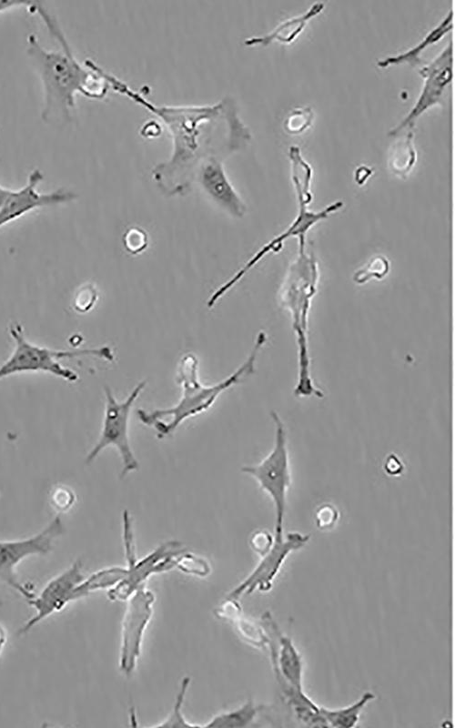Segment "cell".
<instances>
[{"instance_id":"cell-29","label":"cell","mask_w":455,"mask_h":728,"mask_svg":"<svg viewBox=\"0 0 455 728\" xmlns=\"http://www.w3.org/2000/svg\"><path fill=\"white\" fill-rule=\"evenodd\" d=\"M126 249L133 254L143 251L147 245V236L140 228H133L126 231L123 238Z\"/></svg>"},{"instance_id":"cell-16","label":"cell","mask_w":455,"mask_h":728,"mask_svg":"<svg viewBox=\"0 0 455 728\" xmlns=\"http://www.w3.org/2000/svg\"><path fill=\"white\" fill-rule=\"evenodd\" d=\"M261 625L269 638L268 651L273 671L280 686L302 687V658L292 640L279 628L269 612L261 615Z\"/></svg>"},{"instance_id":"cell-10","label":"cell","mask_w":455,"mask_h":728,"mask_svg":"<svg viewBox=\"0 0 455 728\" xmlns=\"http://www.w3.org/2000/svg\"><path fill=\"white\" fill-rule=\"evenodd\" d=\"M155 599L154 592L143 586L126 601L118 665L126 677L132 675L140 657L145 632L153 615Z\"/></svg>"},{"instance_id":"cell-34","label":"cell","mask_w":455,"mask_h":728,"mask_svg":"<svg viewBox=\"0 0 455 728\" xmlns=\"http://www.w3.org/2000/svg\"><path fill=\"white\" fill-rule=\"evenodd\" d=\"M140 133L144 136L151 137L157 136L161 133V126L154 120L147 121L141 127Z\"/></svg>"},{"instance_id":"cell-11","label":"cell","mask_w":455,"mask_h":728,"mask_svg":"<svg viewBox=\"0 0 455 728\" xmlns=\"http://www.w3.org/2000/svg\"><path fill=\"white\" fill-rule=\"evenodd\" d=\"M274 541L268 551L254 570L227 597L238 599L255 592H266L271 590L273 582L288 555L303 548L309 541L308 534L298 531H274Z\"/></svg>"},{"instance_id":"cell-25","label":"cell","mask_w":455,"mask_h":728,"mask_svg":"<svg viewBox=\"0 0 455 728\" xmlns=\"http://www.w3.org/2000/svg\"><path fill=\"white\" fill-rule=\"evenodd\" d=\"M231 622L235 625L237 632L248 644L261 650H268L269 638L261 625L247 618L243 612Z\"/></svg>"},{"instance_id":"cell-13","label":"cell","mask_w":455,"mask_h":728,"mask_svg":"<svg viewBox=\"0 0 455 728\" xmlns=\"http://www.w3.org/2000/svg\"><path fill=\"white\" fill-rule=\"evenodd\" d=\"M43 179V173L35 168L29 173L22 187L11 190L0 209V228L36 208L66 204L76 199V195L74 192L64 188L39 192L37 187Z\"/></svg>"},{"instance_id":"cell-5","label":"cell","mask_w":455,"mask_h":728,"mask_svg":"<svg viewBox=\"0 0 455 728\" xmlns=\"http://www.w3.org/2000/svg\"><path fill=\"white\" fill-rule=\"evenodd\" d=\"M270 416L275 425V441L271 451L258 464L243 466L241 471L252 476L270 497L276 513L275 530L284 531L287 494L291 484V473L283 421L276 411Z\"/></svg>"},{"instance_id":"cell-19","label":"cell","mask_w":455,"mask_h":728,"mask_svg":"<svg viewBox=\"0 0 455 728\" xmlns=\"http://www.w3.org/2000/svg\"><path fill=\"white\" fill-rule=\"evenodd\" d=\"M453 10H450L438 25L433 27L416 46L394 56L384 57L378 61L379 67H388L392 65L407 63L412 66L421 61L420 56L430 46L439 42L453 26Z\"/></svg>"},{"instance_id":"cell-7","label":"cell","mask_w":455,"mask_h":728,"mask_svg":"<svg viewBox=\"0 0 455 728\" xmlns=\"http://www.w3.org/2000/svg\"><path fill=\"white\" fill-rule=\"evenodd\" d=\"M126 559V572L122 580L107 590V597L112 602H126L136 591L155 574L175 568L177 556L185 551L177 541H168L157 546L141 559H137L134 534L122 535Z\"/></svg>"},{"instance_id":"cell-20","label":"cell","mask_w":455,"mask_h":728,"mask_svg":"<svg viewBox=\"0 0 455 728\" xmlns=\"http://www.w3.org/2000/svg\"><path fill=\"white\" fill-rule=\"evenodd\" d=\"M375 697L372 692L367 691L358 701L346 707L329 709L320 706V711L328 726L350 728L358 723L362 710L369 702L373 701Z\"/></svg>"},{"instance_id":"cell-33","label":"cell","mask_w":455,"mask_h":728,"mask_svg":"<svg viewBox=\"0 0 455 728\" xmlns=\"http://www.w3.org/2000/svg\"><path fill=\"white\" fill-rule=\"evenodd\" d=\"M34 5L33 1L0 0V14L18 8H27L31 11Z\"/></svg>"},{"instance_id":"cell-8","label":"cell","mask_w":455,"mask_h":728,"mask_svg":"<svg viewBox=\"0 0 455 728\" xmlns=\"http://www.w3.org/2000/svg\"><path fill=\"white\" fill-rule=\"evenodd\" d=\"M289 273L290 276L288 278V283L284 291L295 295L297 300L284 298L283 301L288 302L293 313V326L298 338V374L297 384L294 389V395L296 397H311L318 395L319 392V389L314 384L310 373V359L306 337L307 312L309 307L310 298L314 295L317 278L315 262L312 259L308 266L303 277L302 286H299L298 272L293 265L291 266Z\"/></svg>"},{"instance_id":"cell-24","label":"cell","mask_w":455,"mask_h":728,"mask_svg":"<svg viewBox=\"0 0 455 728\" xmlns=\"http://www.w3.org/2000/svg\"><path fill=\"white\" fill-rule=\"evenodd\" d=\"M412 140L413 132L410 130L405 137L393 145L389 152V167L397 175H407L416 162V150Z\"/></svg>"},{"instance_id":"cell-1","label":"cell","mask_w":455,"mask_h":728,"mask_svg":"<svg viewBox=\"0 0 455 728\" xmlns=\"http://www.w3.org/2000/svg\"><path fill=\"white\" fill-rule=\"evenodd\" d=\"M109 87L157 116L172 138L170 156L152 169V177L167 196L185 195L194 185L199 165L208 157L224 158L247 147L249 128L239 116L235 99L227 96L213 104L156 105L142 93L103 69Z\"/></svg>"},{"instance_id":"cell-6","label":"cell","mask_w":455,"mask_h":728,"mask_svg":"<svg viewBox=\"0 0 455 728\" xmlns=\"http://www.w3.org/2000/svg\"><path fill=\"white\" fill-rule=\"evenodd\" d=\"M146 384V380L136 384L124 401H118L108 386L104 387L106 407L100 437L86 455V464H90L105 448L114 446L122 460L121 479L138 469V460L129 442L128 421L132 407Z\"/></svg>"},{"instance_id":"cell-27","label":"cell","mask_w":455,"mask_h":728,"mask_svg":"<svg viewBox=\"0 0 455 728\" xmlns=\"http://www.w3.org/2000/svg\"><path fill=\"white\" fill-rule=\"evenodd\" d=\"M175 568L186 574L201 578L209 575L211 571L210 565L206 559L186 551L177 556Z\"/></svg>"},{"instance_id":"cell-31","label":"cell","mask_w":455,"mask_h":728,"mask_svg":"<svg viewBox=\"0 0 455 728\" xmlns=\"http://www.w3.org/2000/svg\"><path fill=\"white\" fill-rule=\"evenodd\" d=\"M274 541V536L267 531H258L252 534L249 544L260 557L266 554Z\"/></svg>"},{"instance_id":"cell-28","label":"cell","mask_w":455,"mask_h":728,"mask_svg":"<svg viewBox=\"0 0 455 728\" xmlns=\"http://www.w3.org/2000/svg\"><path fill=\"white\" fill-rule=\"evenodd\" d=\"M313 111L310 107L292 110L285 120V129L290 134H298L307 129L312 122Z\"/></svg>"},{"instance_id":"cell-26","label":"cell","mask_w":455,"mask_h":728,"mask_svg":"<svg viewBox=\"0 0 455 728\" xmlns=\"http://www.w3.org/2000/svg\"><path fill=\"white\" fill-rule=\"evenodd\" d=\"M190 677L186 676L182 679L178 692L176 696V701L173 704V707L167 716L161 722L157 724L151 725L149 727H198L202 728V724L192 723H190L183 714L182 708L185 702V698L190 685Z\"/></svg>"},{"instance_id":"cell-9","label":"cell","mask_w":455,"mask_h":728,"mask_svg":"<svg viewBox=\"0 0 455 728\" xmlns=\"http://www.w3.org/2000/svg\"><path fill=\"white\" fill-rule=\"evenodd\" d=\"M64 533V525L59 516L37 534L15 541H0V581L15 590L27 601L35 597L33 589L18 580L15 568L24 559L32 555H45L54 541Z\"/></svg>"},{"instance_id":"cell-36","label":"cell","mask_w":455,"mask_h":728,"mask_svg":"<svg viewBox=\"0 0 455 728\" xmlns=\"http://www.w3.org/2000/svg\"><path fill=\"white\" fill-rule=\"evenodd\" d=\"M5 642H6V632L5 629L0 625V654Z\"/></svg>"},{"instance_id":"cell-22","label":"cell","mask_w":455,"mask_h":728,"mask_svg":"<svg viewBox=\"0 0 455 728\" xmlns=\"http://www.w3.org/2000/svg\"><path fill=\"white\" fill-rule=\"evenodd\" d=\"M259 706L252 699H248L240 706L216 714L202 727L211 728H242L249 725L256 718Z\"/></svg>"},{"instance_id":"cell-18","label":"cell","mask_w":455,"mask_h":728,"mask_svg":"<svg viewBox=\"0 0 455 728\" xmlns=\"http://www.w3.org/2000/svg\"><path fill=\"white\" fill-rule=\"evenodd\" d=\"M324 9V3L317 2L303 14L290 17L279 23L272 31L246 38L245 46H268L274 41L289 44L303 31L309 20L317 16Z\"/></svg>"},{"instance_id":"cell-12","label":"cell","mask_w":455,"mask_h":728,"mask_svg":"<svg viewBox=\"0 0 455 728\" xmlns=\"http://www.w3.org/2000/svg\"><path fill=\"white\" fill-rule=\"evenodd\" d=\"M453 48L448 46L430 64L420 68L423 85L419 97L406 116L388 135L394 136L402 130H412L418 118L429 108L437 105L453 76Z\"/></svg>"},{"instance_id":"cell-30","label":"cell","mask_w":455,"mask_h":728,"mask_svg":"<svg viewBox=\"0 0 455 728\" xmlns=\"http://www.w3.org/2000/svg\"><path fill=\"white\" fill-rule=\"evenodd\" d=\"M242 612V608L238 599L226 597L225 600L214 610L217 618L231 622Z\"/></svg>"},{"instance_id":"cell-32","label":"cell","mask_w":455,"mask_h":728,"mask_svg":"<svg viewBox=\"0 0 455 728\" xmlns=\"http://www.w3.org/2000/svg\"><path fill=\"white\" fill-rule=\"evenodd\" d=\"M339 513L335 508L329 505L321 507L316 515L317 525L319 529H329L338 521Z\"/></svg>"},{"instance_id":"cell-4","label":"cell","mask_w":455,"mask_h":728,"mask_svg":"<svg viewBox=\"0 0 455 728\" xmlns=\"http://www.w3.org/2000/svg\"><path fill=\"white\" fill-rule=\"evenodd\" d=\"M8 329L15 345L11 355L0 365V379L15 374L40 371L75 382L78 379V375L64 367L60 360L87 356L107 361L114 360V353L108 346L81 349H55L29 341L25 338L23 326L17 322L11 323Z\"/></svg>"},{"instance_id":"cell-14","label":"cell","mask_w":455,"mask_h":728,"mask_svg":"<svg viewBox=\"0 0 455 728\" xmlns=\"http://www.w3.org/2000/svg\"><path fill=\"white\" fill-rule=\"evenodd\" d=\"M299 210L296 219L290 227L271 239L268 243L264 245L251 258L246 262L243 268L238 269L237 273L232 276L227 282L223 283L207 300V307L212 308L216 303L230 290L261 258H263L268 252L278 250L285 239L298 236V238L305 237V233L316 223L329 217V214L339 209L343 203L341 201L334 202L324 209L313 212L307 209L306 203L298 201Z\"/></svg>"},{"instance_id":"cell-2","label":"cell","mask_w":455,"mask_h":728,"mask_svg":"<svg viewBox=\"0 0 455 728\" xmlns=\"http://www.w3.org/2000/svg\"><path fill=\"white\" fill-rule=\"evenodd\" d=\"M33 14H37L50 34L58 41L61 50H50L40 43L35 34L26 40V53L43 86L44 102L41 112L48 123L66 122L72 116L76 96L81 94L92 99H102L110 89L103 75V67L90 58L81 64L56 19L38 2Z\"/></svg>"},{"instance_id":"cell-15","label":"cell","mask_w":455,"mask_h":728,"mask_svg":"<svg viewBox=\"0 0 455 728\" xmlns=\"http://www.w3.org/2000/svg\"><path fill=\"white\" fill-rule=\"evenodd\" d=\"M84 579L83 564L77 560L67 570L48 581L36 596L27 601L35 613L19 629L18 634H25L38 622L60 612L73 602V591Z\"/></svg>"},{"instance_id":"cell-35","label":"cell","mask_w":455,"mask_h":728,"mask_svg":"<svg viewBox=\"0 0 455 728\" xmlns=\"http://www.w3.org/2000/svg\"><path fill=\"white\" fill-rule=\"evenodd\" d=\"M12 189L6 188L0 185V209L4 206L7 197L9 196Z\"/></svg>"},{"instance_id":"cell-23","label":"cell","mask_w":455,"mask_h":728,"mask_svg":"<svg viewBox=\"0 0 455 728\" xmlns=\"http://www.w3.org/2000/svg\"><path fill=\"white\" fill-rule=\"evenodd\" d=\"M288 155L292 167V181L296 187L298 199H302L309 203L312 199L309 189L312 177V168L304 160L298 147L291 146L289 147Z\"/></svg>"},{"instance_id":"cell-17","label":"cell","mask_w":455,"mask_h":728,"mask_svg":"<svg viewBox=\"0 0 455 728\" xmlns=\"http://www.w3.org/2000/svg\"><path fill=\"white\" fill-rule=\"evenodd\" d=\"M195 183L231 216L241 217L245 215L246 205L229 181L223 159L212 157L204 160L195 173Z\"/></svg>"},{"instance_id":"cell-3","label":"cell","mask_w":455,"mask_h":728,"mask_svg":"<svg viewBox=\"0 0 455 728\" xmlns=\"http://www.w3.org/2000/svg\"><path fill=\"white\" fill-rule=\"evenodd\" d=\"M266 340L265 332L260 331L243 364L223 380L208 386L202 384L198 379L197 358L192 353L184 355L178 362L176 377L182 389L178 402L167 409L151 411L137 410L136 415L139 420L154 428L158 439L170 435L186 420L208 410L225 390L252 375L258 354Z\"/></svg>"},{"instance_id":"cell-21","label":"cell","mask_w":455,"mask_h":728,"mask_svg":"<svg viewBox=\"0 0 455 728\" xmlns=\"http://www.w3.org/2000/svg\"><path fill=\"white\" fill-rule=\"evenodd\" d=\"M125 572V566H113L92 573L74 589L73 601L86 597L92 592L111 589L122 580Z\"/></svg>"}]
</instances>
